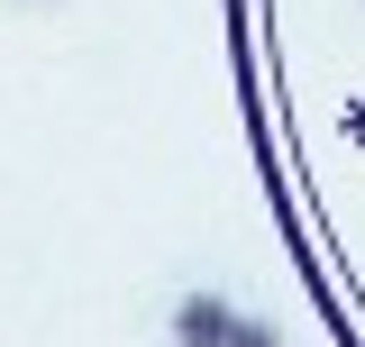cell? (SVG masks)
<instances>
[{
    "label": "cell",
    "mask_w": 365,
    "mask_h": 347,
    "mask_svg": "<svg viewBox=\"0 0 365 347\" xmlns=\"http://www.w3.org/2000/svg\"><path fill=\"white\" fill-rule=\"evenodd\" d=\"M228 320H237V311H228L220 293H192V302L174 311V338H182V347H220V338H228Z\"/></svg>",
    "instance_id": "cell-1"
},
{
    "label": "cell",
    "mask_w": 365,
    "mask_h": 347,
    "mask_svg": "<svg viewBox=\"0 0 365 347\" xmlns=\"http://www.w3.org/2000/svg\"><path fill=\"white\" fill-rule=\"evenodd\" d=\"M220 347H283V338H274L265 320H228V338H220Z\"/></svg>",
    "instance_id": "cell-2"
}]
</instances>
